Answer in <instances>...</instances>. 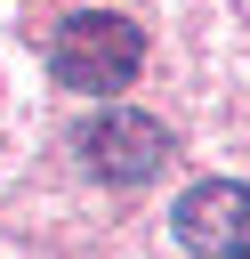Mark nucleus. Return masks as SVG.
<instances>
[{
  "label": "nucleus",
  "instance_id": "f257e3e1",
  "mask_svg": "<svg viewBox=\"0 0 250 259\" xmlns=\"http://www.w3.org/2000/svg\"><path fill=\"white\" fill-rule=\"evenodd\" d=\"M137 65H145V32L129 16H113V8H81L48 40V73L65 89H81V97H121L137 81Z\"/></svg>",
  "mask_w": 250,
  "mask_h": 259
},
{
  "label": "nucleus",
  "instance_id": "f03ea898",
  "mask_svg": "<svg viewBox=\"0 0 250 259\" xmlns=\"http://www.w3.org/2000/svg\"><path fill=\"white\" fill-rule=\"evenodd\" d=\"M73 162L97 178V186H145V178H161L169 170V130L153 121V113H129V105H105V113H89L81 130H73Z\"/></svg>",
  "mask_w": 250,
  "mask_h": 259
},
{
  "label": "nucleus",
  "instance_id": "7ed1b4c3",
  "mask_svg": "<svg viewBox=\"0 0 250 259\" xmlns=\"http://www.w3.org/2000/svg\"><path fill=\"white\" fill-rule=\"evenodd\" d=\"M169 235L194 259H250V186L242 178H202L169 202Z\"/></svg>",
  "mask_w": 250,
  "mask_h": 259
}]
</instances>
